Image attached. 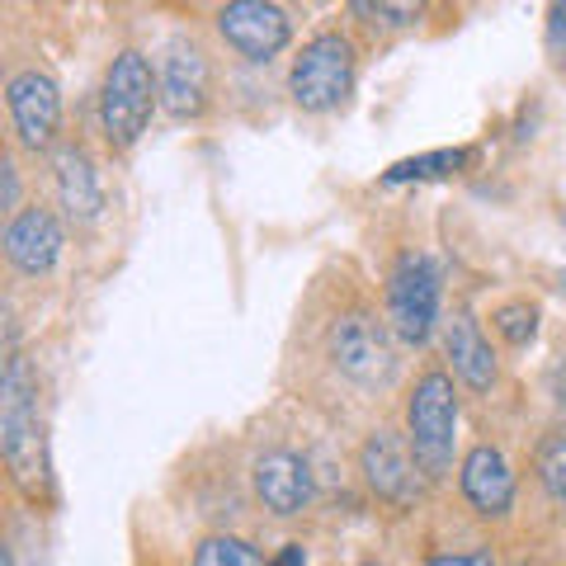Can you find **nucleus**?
<instances>
[{
    "mask_svg": "<svg viewBox=\"0 0 566 566\" xmlns=\"http://www.w3.org/2000/svg\"><path fill=\"white\" fill-rule=\"evenodd\" d=\"M0 453L24 495L48 491V434H43V406H39V374L29 368L20 349H6L0 368Z\"/></svg>",
    "mask_w": 566,
    "mask_h": 566,
    "instance_id": "1",
    "label": "nucleus"
},
{
    "mask_svg": "<svg viewBox=\"0 0 566 566\" xmlns=\"http://www.w3.org/2000/svg\"><path fill=\"white\" fill-rule=\"evenodd\" d=\"M406 439H411V453L420 472L439 482V476L453 472V444H458V392H453V374L444 368H430L411 401H406Z\"/></svg>",
    "mask_w": 566,
    "mask_h": 566,
    "instance_id": "2",
    "label": "nucleus"
},
{
    "mask_svg": "<svg viewBox=\"0 0 566 566\" xmlns=\"http://www.w3.org/2000/svg\"><path fill=\"white\" fill-rule=\"evenodd\" d=\"M161 99V81H156L151 62L142 52H118L104 71V91H99V128L109 137V147H133L147 133L151 109Z\"/></svg>",
    "mask_w": 566,
    "mask_h": 566,
    "instance_id": "3",
    "label": "nucleus"
},
{
    "mask_svg": "<svg viewBox=\"0 0 566 566\" xmlns=\"http://www.w3.org/2000/svg\"><path fill=\"white\" fill-rule=\"evenodd\" d=\"M354 71H359V57H354V43L345 33H316L289 71L293 104L307 114L340 109L354 91Z\"/></svg>",
    "mask_w": 566,
    "mask_h": 566,
    "instance_id": "4",
    "label": "nucleus"
},
{
    "mask_svg": "<svg viewBox=\"0 0 566 566\" xmlns=\"http://www.w3.org/2000/svg\"><path fill=\"white\" fill-rule=\"evenodd\" d=\"M331 364L359 387H387L397 378L392 335L374 312H345L331 326Z\"/></svg>",
    "mask_w": 566,
    "mask_h": 566,
    "instance_id": "5",
    "label": "nucleus"
},
{
    "mask_svg": "<svg viewBox=\"0 0 566 566\" xmlns=\"http://www.w3.org/2000/svg\"><path fill=\"white\" fill-rule=\"evenodd\" d=\"M387 322L397 340L424 345L439 322V270L430 255H401L392 279H387Z\"/></svg>",
    "mask_w": 566,
    "mask_h": 566,
    "instance_id": "6",
    "label": "nucleus"
},
{
    "mask_svg": "<svg viewBox=\"0 0 566 566\" xmlns=\"http://www.w3.org/2000/svg\"><path fill=\"white\" fill-rule=\"evenodd\" d=\"M218 33L245 62H274L289 48L293 24L274 0H227L218 10Z\"/></svg>",
    "mask_w": 566,
    "mask_h": 566,
    "instance_id": "7",
    "label": "nucleus"
},
{
    "mask_svg": "<svg viewBox=\"0 0 566 566\" xmlns=\"http://www.w3.org/2000/svg\"><path fill=\"white\" fill-rule=\"evenodd\" d=\"M6 109L14 123V137L29 151H48L62 128V91L48 71H20L6 85Z\"/></svg>",
    "mask_w": 566,
    "mask_h": 566,
    "instance_id": "8",
    "label": "nucleus"
},
{
    "mask_svg": "<svg viewBox=\"0 0 566 566\" xmlns=\"http://www.w3.org/2000/svg\"><path fill=\"white\" fill-rule=\"evenodd\" d=\"M359 468L368 491L378 495L382 505H411V495L420 491V463L411 453V439H401L397 430H374L359 449Z\"/></svg>",
    "mask_w": 566,
    "mask_h": 566,
    "instance_id": "9",
    "label": "nucleus"
},
{
    "mask_svg": "<svg viewBox=\"0 0 566 566\" xmlns=\"http://www.w3.org/2000/svg\"><path fill=\"white\" fill-rule=\"evenodd\" d=\"M251 482H255V495L270 515L289 520V515H303L307 501H312V472L297 453L289 449H270L255 458L251 468Z\"/></svg>",
    "mask_w": 566,
    "mask_h": 566,
    "instance_id": "10",
    "label": "nucleus"
},
{
    "mask_svg": "<svg viewBox=\"0 0 566 566\" xmlns=\"http://www.w3.org/2000/svg\"><path fill=\"white\" fill-rule=\"evenodd\" d=\"M458 482H463L468 505L482 520H505L515 510V472H510L501 449H491V444L468 449L463 468H458Z\"/></svg>",
    "mask_w": 566,
    "mask_h": 566,
    "instance_id": "11",
    "label": "nucleus"
},
{
    "mask_svg": "<svg viewBox=\"0 0 566 566\" xmlns=\"http://www.w3.org/2000/svg\"><path fill=\"white\" fill-rule=\"evenodd\" d=\"M6 255L29 279L48 274L62 255V222L48 208H20L6 227Z\"/></svg>",
    "mask_w": 566,
    "mask_h": 566,
    "instance_id": "12",
    "label": "nucleus"
},
{
    "mask_svg": "<svg viewBox=\"0 0 566 566\" xmlns=\"http://www.w3.org/2000/svg\"><path fill=\"white\" fill-rule=\"evenodd\" d=\"M208 91H212V76H208V57L193 43H175L166 71H161V99L175 118H199L208 109Z\"/></svg>",
    "mask_w": 566,
    "mask_h": 566,
    "instance_id": "13",
    "label": "nucleus"
},
{
    "mask_svg": "<svg viewBox=\"0 0 566 566\" xmlns=\"http://www.w3.org/2000/svg\"><path fill=\"white\" fill-rule=\"evenodd\" d=\"M444 354L458 382H468L472 392H491L495 387V354L486 345L482 326L472 322V312H453L444 322Z\"/></svg>",
    "mask_w": 566,
    "mask_h": 566,
    "instance_id": "14",
    "label": "nucleus"
},
{
    "mask_svg": "<svg viewBox=\"0 0 566 566\" xmlns=\"http://www.w3.org/2000/svg\"><path fill=\"white\" fill-rule=\"evenodd\" d=\"M57 193H62V208L71 222H95L99 208H104V193H99V180H95V166L91 156L81 147H57Z\"/></svg>",
    "mask_w": 566,
    "mask_h": 566,
    "instance_id": "15",
    "label": "nucleus"
},
{
    "mask_svg": "<svg viewBox=\"0 0 566 566\" xmlns=\"http://www.w3.org/2000/svg\"><path fill=\"white\" fill-rule=\"evenodd\" d=\"M472 161V147H444L430 156H411V161H397L382 175V185H411V180H444V175H458Z\"/></svg>",
    "mask_w": 566,
    "mask_h": 566,
    "instance_id": "16",
    "label": "nucleus"
},
{
    "mask_svg": "<svg viewBox=\"0 0 566 566\" xmlns=\"http://www.w3.org/2000/svg\"><path fill=\"white\" fill-rule=\"evenodd\" d=\"M534 472L543 491L553 495L557 505H566V434H543L534 449Z\"/></svg>",
    "mask_w": 566,
    "mask_h": 566,
    "instance_id": "17",
    "label": "nucleus"
},
{
    "mask_svg": "<svg viewBox=\"0 0 566 566\" xmlns=\"http://www.w3.org/2000/svg\"><path fill=\"white\" fill-rule=\"evenodd\" d=\"M193 566H270L245 538H232V534H212L199 543L193 553Z\"/></svg>",
    "mask_w": 566,
    "mask_h": 566,
    "instance_id": "18",
    "label": "nucleus"
},
{
    "mask_svg": "<svg viewBox=\"0 0 566 566\" xmlns=\"http://www.w3.org/2000/svg\"><path fill=\"white\" fill-rule=\"evenodd\" d=\"M491 326L501 331V340H505V345L524 349V345H534V340H538V307H534V303H505V307H495Z\"/></svg>",
    "mask_w": 566,
    "mask_h": 566,
    "instance_id": "19",
    "label": "nucleus"
},
{
    "mask_svg": "<svg viewBox=\"0 0 566 566\" xmlns=\"http://www.w3.org/2000/svg\"><path fill=\"white\" fill-rule=\"evenodd\" d=\"M547 52H553L557 66L566 71V0L547 6Z\"/></svg>",
    "mask_w": 566,
    "mask_h": 566,
    "instance_id": "20",
    "label": "nucleus"
},
{
    "mask_svg": "<svg viewBox=\"0 0 566 566\" xmlns=\"http://www.w3.org/2000/svg\"><path fill=\"white\" fill-rule=\"evenodd\" d=\"M14 203H20V180H14V161L6 156V161H0V208L14 212Z\"/></svg>",
    "mask_w": 566,
    "mask_h": 566,
    "instance_id": "21",
    "label": "nucleus"
},
{
    "mask_svg": "<svg viewBox=\"0 0 566 566\" xmlns=\"http://www.w3.org/2000/svg\"><path fill=\"white\" fill-rule=\"evenodd\" d=\"M424 566H495L491 553H434Z\"/></svg>",
    "mask_w": 566,
    "mask_h": 566,
    "instance_id": "22",
    "label": "nucleus"
},
{
    "mask_svg": "<svg viewBox=\"0 0 566 566\" xmlns=\"http://www.w3.org/2000/svg\"><path fill=\"white\" fill-rule=\"evenodd\" d=\"M274 566H307V553H303V543H289L283 553L274 557Z\"/></svg>",
    "mask_w": 566,
    "mask_h": 566,
    "instance_id": "23",
    "label": "nucleus"
},
{
    "mask_svg": "<svg viewBox=\"0 0 566 566\" xmlns=\"http://www.w3.org/2000/svg\"><path fill=\"white\" fill-rule=\"evenodd\" d=\"M374 6H378V0H349V10L359 14V20H374Z\"/></svg>",
    "mask_w": 566,
    "mask_h": 566,
    "instance_id": "24",
    "label": "nucleus"
},
{
    "mask_svg": "<svg viewBox=\"0 0 566 566\" xmlns=\"http://www.w3.org/2000/svg\"><path fill=\"white\" fill-rule=\"evenodd\" d=\"M553 392H557V401L566 406V364L557 368V378H553Z\"/></svg>",
    "mask_w": 566,
    "mask_h": 566,
    "instance_id": "25",
    "label": "nucleus"
},
{
    "mask_svg": "<svg viewBox=\"0 0 566 566\" xmlns=\"http://www.w3.org/2000/svg\"><path fill=\"white\" fill-rule=\"evenodd\" d=\"M553 289H557V297L566 303V270H557V274H553Z\"/></svg>",
    "mask_w": 566,
    "mask_h": 566,
    "instance_id": "26",
    "label": "nucleus"
},
{
    "mask_svg": "<svg viewBox=\"0 0 566 566\" xmlns=\"http://www.w3.org/2000/svg\"><path fill=\"white\" fill-rule=\"evenodd\" d=\"M0 562H6V566H14V553H10V547H0Z\"/></svg>",
    "mask_w": 566,
    "mask_h": 566,
    "instance_id": "27",
    "label": "nucleus"
}]
</instances>
